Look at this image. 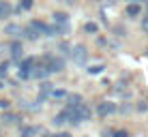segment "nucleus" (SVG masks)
<instances>
[{
  "label": "nucleus",
  "mask_w": 148,
  "mask_h": 137,
  "mask_svg": "<svg viewBox=\"0 0 148 137\" xmlns=\"http://www.w3.org/2000/svg\"><path fill=\"white\" fill-rule=\"evenodd\" d=\"M7 73H9V62H2V64H0V75L4 77Z\"/></svg>",
  "instance_id": "5701e85b"
},
{
  "label": "nucleus",
  "mask_w": 148,
  "mask_h": 137,
  "mask_svg": "<svg viewBox=\"0 0 148 137\" xmlns=\"http://www.w3.org/2000/svg\"><path fill=\"white\" fill-rule=\"evenodd\" d=\"M52 84H49V82H43V84H41V94H39V101H45V96H49V94H52Z\"/></svg>",
  "instance_id": "f8f14e48"
},
{
  "label": "nucleus",
  "mask_w": 148,
  "mask_h": 137,
  "mask_svg": "<svg viewBox=\"0 0 148 137\" xmlns=\"http://www.w3.org/2000/svg\"><path fill=\"white\" fill-rule=\"evenodd\" d=\"M52 99H56V101H62V99H67V90H52Z\"/></svg>",
  "instance_id": "a211bd4d"
},
{
  "label": "nucleus",
  "mask_w": 148,
  "mask_h": 137,
  "mask_svg": "<svg viewBox=\"0 0 148 137\" xmlns=\"http://www.w3.org/2000/svg\"><path fill=\"white\" fill-rule=\"evenodd\" d=\"M64 2H67V4H75V0H64Z\"/></svg>",
  "instance_id": "bb28decb"
},
{
  "label": "nucleus",
  "mask_w": 148,
  "mask_h": 137,
  "mask_svg": "<svg viewBox=\"0 0 148 137\" xmlns=\"http://www.w3.org/2000/svg\"><path fill=\"white\" fill-rule=\"evenodd\" d=\"M131 2H146V0H131Z\"/></svg>",
  "instance_id": "cd10ccee"
},
{
  "label": "nucleus",
  "mask_w": 148,
  "mask_h": 137,
  "mask_svg": "<svg viewBox=\"0 0 148 137\" xmlns=\"http://www.w3.org/2000/svg\"><path fill=\"white\" fill-rule=\"evenodd\" d=\"M22 135H24V137H32V135H45V129H43V126H26V129H22Z\"/></svg>",
  "instance_id": "1a4fd4ad"
},
{
  "label": "nucleus",
  "mask_w": 148,
  "mask_h": 137,
  "mask_svg": "<svg viewBox=\"0 0 148 137\" xmlns=\"http://www.w3.org/2000/svg\"><path fill=\"white\" fill-rule=\"evenodd\" d=\"M45 67L52 71V73H60L64 69V60L62 58H45Z\"/></svg>",
  "instance_id": "39448f33"
},
{
  "label": "nucleus",
  "mask_w": 148,
  "mask_h": 137,
  "mask_svg": "<svg viewBox=\"0 0 148 137\" xmlns=\"http://www.w3.org/2000/svg\"><path fill=\"white\" fill-rule=\"evenodd\" d=\"M90 116H92V111H90V107L82 101V103H77L73 107V124L77 122H86V120H90Z\"/></svg>",
  "instance_id": "f257e3e1"
},
{
  "label": "nucleus",
  "mask_w": 148,
  "mask_h": 137,
  "mask_svg": "<svg viewBox=\"0 0 148 137\" xmlns=\"http://www.w3.org/2000/svg\"><path fill=\"white\" fill-rule=\"evenodd\" d=\"M0 88H2V84H0Z\"/></svg>",
  "instance_id": "7c9ffc66"
},
{
  "label": "nucleus",
  "mask_w": 148,
  "mask_h": 137,
  "mask_svg": "<svg viewBox=\"0 0 148 137\" xmlns=\"http://www.w3.org/2000/svg\"><path fill=\"white\" fill-rule=\"evenodd\" d=\"M114 135H116V137H125V135H127V131H116Z\"/></svg>",
  "instance_id": "a878e982"
},
{
  "label": "nucleus",
  "mask_w": 148,
  "mask_h": 137,
  "mask_svg": "<svg viewBox=\"0 0 148 137\" xmlns=\"http://www.w3.org/2000/svg\"><path fill=\"white\" fill-rule=\"evenodd\" d=\"M112 92L118 94V96H129V88H127V84H116V88H112Z\"/></svg>",
  "instance_id": "4468645a"
},
{
  "label": "nucleus",
  "mask_w": 148,
  "mask_h": 137,
  "mask_svg": "<svg viewBox=\"0 0 148 137\" xmlns=\"http://www.w3.org/2000/svg\"><path fill=\"white\" fill-rule=\"evenodd\" d=\"M4 32H7V34H11V37H19V34L24 32V28H19L17 24H9V26L4 28Z\"/></svg>",
  "instance_id": "ddd939ff"
},
{
  "label": "nucleus",
  "mask_w": 148,
  "mask_h": 137,
  "mask_svg": "<svg viewBox=\"0 0 148 137\" xmlns=\"http://www.w3.org/2000/svg\"><path fill=\"white\" fill-rule=\"evenodd\" d=\"M144 28H146V30H148V19H146V22H144Z\"/></svg>",
  "instance_id": "c85d7f7f"
},
{
  "label": "nucleus",
  "mask_w": 148,
  "mask_h": 137,
  "mask_svg": "<svg viewBox=\"0 0 148 137\" xmlns=\"http://www.w3.org/2000/svg\"><path fill=\"white\" fill-rule=\"evenodd\" d=\"M34 64H37V60H34V58L24 60V62H22V71H19V77L28 79V77H30V71H32V67H34Z\"/></svg>",
  "instance_id": "423d86ee"
},
{
  "label": "nucleus",
  "mask_w": 148,
  "mask_h": 137,
  "mask_svg": "<svg viewBox=\"0 0 148 137\" xmlns=\"http://www.w3.org/2000/svg\"><path fill=\"white\" fill-rule=\"evenodd\" d=\"M24 37H28L30 41H37V39H39V30L34 28L32 24H30V26H26V28H24Z\"/></svg>",
  "instance_id": "9b49d317"
},
{
  "label": "nucleus",
  "mask_w": 148,
  "mask_h": 137,
  "mask_svg": "<svg viewBox=\"0 0 148 137\" xmlns=\"http://www.w3.org/2000/svg\"><path fill=\"white\" fill-rule=\"evenodd\" d=\"M9 105H11L9 101H0V109H9Z\"/></svg>",
  "instance_id": "393cba45"
},
{
  "label": "nucleus",
  "mask_w": 148,
  "mask_h": 137,
  "mask_svg": "<svg viewBox=\"0 0 148 137\" xmlns=\"http://www.w3.org/2000/svg\"><path fill=\"white\" fill-rule=\"evenodd\" d=\"M116 111V103H110V101H105V103H99V107H97V114L99 116H110Z\"/></svg>",
  "instance_id": "0eeeda50"
},
{
  "label": "nucleus",
  "mask_w": 148,
  "mask_h": 137,
  "mask_svg": "<svg viewBox=\"0 0 148 137\" xmlns=\"http://www.w3.org/2000/svg\"><path fill=\"white\" fill-rule=\"evenodd\" d=\"M9 13H11V4L7 0H0V19H4Z\"/></svg>",
  "instance_id": "dca6fc26"
},
{
  "label": "nucleus",
  "mask_w": 148,
  "mask_h": 137,
  "mask_svg": "<svg viewBox=\"0 0 148 137\" xmlns=\"http://www.w3.org/2000/svg\"><path fill=\"white\" fill-rule=\"evenodd\" d=\"M69 56L73 58V62L77 64V67H84V64L88 62V49H86L84 45H75L73 52H71Z\"/></svg>",
  "instance_id": "f03ea898"
},
{
  "label": "nucleus",
  "mask_w": 148,
  "mask_h": 137,
  "mask_svg": "<svg viewBox=\"0 0 148 137\" xmlns=\"http://www.w3.org/2000/svg\"><path fill=\"white\" fill-rule=\"evenodd\" d=\"M2 120H4L7 124H19V116H15V114H4Z\"/></svg>",
  "instance_id": "f3484780"
},
{
  "label": "nucleus",
  "mask_w": 148,
  "mask_h": 137,
  "mask_svg": "<svg viewBox=\"0 0 148 137\" xmlns=\"http://www.w3.org/2000/svg\"><path fill=\"white\" fill-rule=\"evenodd\" d=\"M140 2H131L129 7H127V15H129V17H137V15H140Z\"/></svg>",
  "instance_id": "2eb2a0df"
},
{
  "label": "nucleus",
  "mask_w": 148,
  "mask_h": 137,
  "mask_svg": "<svg viewBox=\"0 0 148 137\" xmlns=\"http://www.w3.org/2000/svg\"><path fill=\"white\" fill-rule=\"evenodd\" d=\"M11 56H13V60H19L24 56V47H22V43H11Z\"/></svg>",
  "instance_id": "9d476101"
},
{
  "label": "nucleus",
  "mask_w": 148,
  "mask_h": 137,
  "mask_svg": "<svg viewBox=\"0 0 148 137\" xmlns=\"http://www.w3.org/2000/svg\"><path fill=\"white\" fill-rule=\"evenodd\" d=\"M19 9H32V0H22V4H19Z\"/></svg>",
  "instance_id": "412c9836"
},
{
  "label": "nucleus",
  "mask_w": 148,
  "mask_h": 137,
  "mask_svg": "<svg viewBox=\"0 0 148 137\" xmlns=\"http://www.w3.org/2000/svg\"><path fill=\"white\" fill-rule=\"evenodd\" d=\"M54 22H56V30H58V34H69V15H64V13H56L54 15Z\"/></svg>",
  "instance_id": "7ed1b4c3"
},
{
  "label": "nucleus",
  "mask_w": 148,
  "mask_h": 137,
  "mask_svg": "<svg viewBox=\"0 0 148 137\" xmlns=\"http://www.w3.org/2000/svg\"><path fill=\"white\" fill-rule=\"evenodd\" d=\"M67 122L73 124V107H69V105L54 118V124H56V126H62V124H67Z\"/></svg>",
  "instance_id": "20e7f679"
},
{
  "label": "nucleus",
  "mask_w": 148,
  "mask_h": 137,
  "mask_svg": "<svg viewBox=\"0 0 148 137\" xmlns=\"http://www.w3.org/2000/svg\"><path fill=\"white\" fill-rule=\"evenodd\" d=\"M97 30H99V26H97V24H86V32H97Z\"/></svg>",
  "instance_id": "4be33fe9"
},
{
  "label": "nucleus",
  "mask_w": 148,
  "mask_h": 137,
  "mask_svg": "<svg viewBox=\"0 0 148 137\" xmlns=\"http://www.w3.org/2000/svg\"><path fill=\"white\" fill-rule=\"evenodd\" d=\"M103 69H105L103 64H95V67L88 69V73H90V75H99V73H103Z\"/></svg>",
  "instance_id": "6ab92c4d"
},
{
  "label": "nucleus",
  "mask_w": 148,
  "mask_h": 137,
  "mask_svg": "<svg viewBox=\"0 0 148 137\" xmlns=\"http://www.w3.org/2000/svg\"><path fill=\"white\" fill-rule=\"evenodd\" d=\"M52 73L47 67H32V71H30V77L32 79H43V77H47V75Z\"/></svg>",
  "instance_id": "6e6552de"
},
{
  "label": "nucleus",
  "mask_w": 148,
  "mask_h": 137,
  "mask_svg": "<svg viewBox=\"0 0 148 137\" xmlns=\"http://www.w3.org/2000/svg\"><path fill=\"white\" fill-rule=\"evenodd\" d=\"M2 49H4V47H2V45H0V54H2Z\"/></svg>",
  "instance_id": "c756f323"
},
{
  "label": "nucleus",
  "mask_w": 148,
  "mask_h": 137,
  "mask_svg": "<svg viewBox=\"0 0 148 137\" xmlns=\"http://www.w3.org/2000/svg\"><path fill=\"white\" fill-rule=\"evenodd\" d=\"M60 52H62V54H71V52H69V45L62 43V45H60Z\"/></svg>",
  "instance_id": "b1692460"
},
{
  "label": "nucleus",
  "mask_w": 148,
  "mask_h": 137,
  "mask_svg": "<svg viewBox=\"0 0 148 137\" xmlns=\"http://www.w3.org/2000/svg\"><path fill=\"white\" fill-rule=\"evenodd\" d=\"M30 24H32V26L39 30V34H45V28H47V26H45L43 22H37V19H34V22H30Z\"/></svg>",
  "instance_id": "aec40b11"
}]
</instances>
